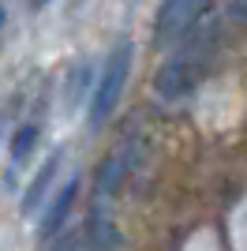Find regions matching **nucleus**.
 <instances>
[{"label": "nucleus", "instance_id": "9", "mask_svg": "<svg viewBox=\"0 0 247 251\" xmlns=\"http://www.w3.org/2000/svg\"><path fill=\"white\" fill-rule=\"evenodd\" d=\"M52 251H79V244H75V240H64V244H56Z\"/></svg>", "mask_w": 247, "mask_h": 251}, {"label": "nucleus", "instance_id": "4", "mask_svg": "<svg viewBox=\"0 0 247 251\" xmlns=\"http://www.w3.org/2000/svg\"><path fill=\"white\" fill-rule=\"evenodd\" d=\"M131 173V154L127 147H116L113 154L105 157V165L98 169V188H94V206H105V202L116 195V188L124 184V176Z\"/></svg>", "mask_w": 247, "mask_h": 251}, {"label": "nucleus", "instance_id": "7", "mask_svg": "<svg viewBox=\"0 0 247 251\" xmlns=\"http://www.w3.org/2000/svg\"><path fill=\"white\" fill-rule=\"evenodd\" d=\"M34 143H38V127L34 124H23L15 135H11V161H26L34 150Z\"/></svg>", "mask_w": 247, "mask_h": 251}, {"label": "nucleus", "instance_id": "11", "mask_svg": "<svg viewBox=\"0 0 247 251\" xmlns=\"http://www.w3.org/2000/svg\"><path fill=\"white\" fill-rule=\"evenodd\" d=\"M0 26H4V8H0Z\"/></svg>", "mask_w": 247, "mask_h": 251}, {"label": "nucleus", "instance_id": "3", "mask_svg": "<svg viewBox=\"0 0 247 251\" xmlns=\"http://www.w3.org/2000/svg\"><path fill=\"white\" fill-rule=\"evenodd\" d=\"M202 64H206V52H202V49H195V56H191V52L173 56V60L157 72L154 90H157L161 98H180V94H187V90L195 86L198 72H202Z\"/></svg>", "mask_w": 247, "mask_h": 251}, {"label": "nucleus", "instance_id": "8", "mask_svg": "<svg viewBox=\"0 0 247 251\" xmlns=\"http://www.w3.org/2000/svg\"><path fill=\"white\" fill-rule=\"evenodd\" d=\"M228 15L247 26V0H228Z\"/></svg>", "mask_w": 247, "mask_h": 251}, {"label": "nucleus", "instance_id": "2", "mask_svg": "<svg viewBox=\"0 0 247 251\" xmlns=\"http://www.w3.org/2000/svg\"><path fill=\"white\" fill-rule=\"evenodd\" d=\"M202 8H206V0H161L157 23H154V42L169 45V42H176L180 34H187L198 23Z\"/></svg>", "mask_w": 247, "mask_h": 251}, {"label": "nucleus", "instance_id": "10", "mask_svg": "<svg viewBox=\"0 0 247 251\" xmlns=\"http://www.w3.org/2000/svg\"><path fill=\"white\" fill-rule=\"evenodd\" d=\"M30 4H34V8H45V4H49V0H30Z\"/></svg>", "mask_w": 247, "mask_h": 251}, {"label": "nucleus", "instance_id": "1", "mask_svg": "<svg viewBox=\"0 0 247 251\" xmlns=\"http://www.w3.org/2000/svg\"><path fill=\"white\" fill-rule=\"evenodd\" d=\"M127 75H131V45L120 42L109 52V60H105L101 75H98V86H94V98H90V127H101L113 116V109L120 105L124 86H127Z\"/></svg>", "mask_w": 247, "mask_h": 251}, {"label": "nucleus", "instance_id": "6", "mask_svg": "<svg viewBox=\"0 0 247 251\" xmlns=\"http://www.w3.org/2000/svg\"><path fill=\"white\" fill-rule=\"evenodd\" d=\"M60 150L56 154H49V161L41 165V173L30 180V188H26V195H23V214H34V210L41 206V199H45V191H49V184H52V176H56V169H60Z\"/></svg>", "mask_w": 247, "mask_h": 251}, {"label": "nucleus", "instance_id": "5", "mask_svg": "<svg viewBox=\"0 0 247 251\" xmlns=\"http://www.w3.org/2000/svg\"><path fill=\"white\" fill-rule=\"evenodd\" d=\"M75 195H79V176L64 180L60 191H56L49 202H41V206H45V214H41V236H52V232L64 225V218H68V210H72Z\"/></svg>", "mask_w": 247, "mask_h": 251}]
</instances>
